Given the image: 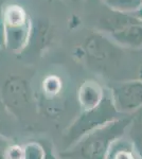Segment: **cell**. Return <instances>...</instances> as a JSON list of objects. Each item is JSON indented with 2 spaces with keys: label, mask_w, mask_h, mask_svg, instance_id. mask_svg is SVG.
Instances as JSON below:
<instances>
[{
  "label": "cell",
  "mask_w": 142,
  "mask_h": 159,
  "mask_svg": "<svg viewBox=\"0 0 142 159\" xmlns=\"http://www.w3.org/2000/svg\"><path fill=\"white\" fill-rule=\"evenodd\" d=\"M105 159H140L135 148L124 135L110 144Z\"/></svg>",
  "instance_id": "obj_9"
},
{
  "label": "cell",
  "mask_w": 142,
  "mask_h": 159,
  "mask_svg": "<svg viewBox=\"0 0 142 159\" xmlns=\"http://www.w3.org/2000/svg\"><path fill=\"white\" fill-rule=\"evenodd\" d=\"M46 155V143L32 141L22 147V159H44Z\"/></svg>",
  "instance_id": "obj_12"
},
{
  "label": "cell",
  "mask_w": 142,
  "mask_h": 159,
  "mask_svg": "<svg viewBox=\"0 0 142 159\" xmlns=\"http://www.w3.org/2000/svg\"><path fill=\"white\" fill-rule=\"evenodd\" d=\"M131 14H133L135 17H137L139 20H141V21H142V3L139 6V7L136 10V11L131 12Z\"/></svg>",
  "instance_id": "obj_15"
},
{
  "label": "cell",
  "mask_w": 142,
  "mask_h": 159,
  "mask_svg": "<svg viewBox=\"0 0 142 159\" xmlns=\"http://www.w3.org/2000/svg\"><path fill=\"white\" fill-rule=\"evenodd\" d=\"M138 79L142 81V63H141V65L139 66V69H138Z\"/></svg>",
  "instance_id": "obj_16"
},
{
  "label": "cell",
  "mask_w": 142,
  "mask_h": 159,
  "mask_svg": "<svg viewBox=\"0 0 142 159\" xmlns=\"http://www.w3.org/2000/svg\"><path fill=\"white\" fill-rule=\"evenodd\" d=\"M2 105L12 117L28 120L33 109V99L29 82L20 75H11L1 87Z\"/></svg>",
  "instance_id": "obj_5"
},
{
  "label": "cell",
  "mask_w": 142,
  "mask_h": 159,
  "mask_svg": "<svg viewBox=\"0 0 142 159\" xmlns=\"http://www.w3.org/2000/svg\"><path fill=\"white\" fill-rule=\"evenodd\" d=\"M70 1H81V0H70Z\"/></svg>",
  "instance_id": "obj_17"
},
{
  "label": "cell",
  "mask_w": 142,
  "mask_h": 159,
  "mask_svg": "<svg viewBox=\"0 0 142 159\" xmlns=\"http://www.w3.org/2000/svg\"><path fill=\"white\" fill-rule=\"evenodd\" d=\"M123 116L118 114L113 106L108 88L107 96L99 106L89 110H81L76 119L66 129L63 136L65 150L73 147L85 135Z\"/></svg>",
  "instance_id": "obj_4"
},
{
  "label": "cell",
  "mask_w": 142,
  "mask_h": 159,
  "mask_svg": "<svg viewBox=\"0 0 142 159\" xmlns=\"http://www.w3.org/2000/svg\"><path fill=\"white\" fill-rule=\"evenodd\" d=\"M125 136L135 148L139 158L142 159V112L141 110L134 115L131 124L126 129Z\"/></svg>",
  "instance_id": "obj_10"
},
{
  "label": "cell",
  "mask_w": 142,
  "mask_h": 159,
  "mask_svg": "<svg viewBox=\"0 0 142 159\" xmlns=\"http://www.w3.org/2000/svg\"><path fill=\"white\" fill-rule=\"evenodd\" d=\"M3 40L12 51L20 52L29 42L30 20L20 7L11 6L6 10L1 19Z\"/></svg>",
  "instance_id": "obj_6"
},
{
  "label": "cell",
  "mask_w": 142,
  "mask_h": 159,
  "mask_svg": "<svg viewBox=\"0 0 142 159\" xmlns=\"http://www.w3.org/2000/svg\"><path fill=\"white\" fill-rule=\"evenodd\" d=\"M104 6L109 10L123 13L136 11L142 3V0H102Z\"/></svg>",
  "instance_id": "obj_11"
},
{
  "label": "cell",
  "mask_w": 142,
  "mask_h": 159,
  "mask_svg": "<svg viewBox=\"0 0 142 159\" xmlns=\"http://www.w3.org/2000/svg\"><path fill=\"white\" fill-rule=\"evenodd\" d=\"M80 51L89 68L107 75L113 72L123 60V48L99 31L85 38Z\"/></svg>",
  "instance_id": "obj_3"
},
{
  "label": "cell",
  "mask_w": 142,
  "mask_h": 159,
  "mask_svg": "<svg viewBox=\"0 0 142 159\" xmlns=\"http://www.w3.org/2000/svg\"><path fill=\"white\" fill-rule=\"evenodd\" d=\"M44 159H58L57 156L52 151V147L49 143H46V155Z\"/></svg>",
  "instance_id": "obj_14"
},
{
  "label": "cell",
  "mask_w": 142,
  "mask_h": 159,
  "mask_svg": "<svg viewBox=\"0 0 142 159\" xmlns=\"http://www.w3.org/2000/svg\"><path fill=\"white\" fill-rule=\"evenodd\" d=\"M108 93V88L94 80H87L77 89V102L81 110L95 108Z\"/></svg>",
  "instance_id": "obj_8"
},
{
  "label": "cell",
  "mask_w": 142,
  "mask_h": 159,
  "mask_svg": "<svg viewBox=\"0 0 142 159\" xmlns=\"http://www.w3.org/2000/svg\"><path fill=\"white\" fill-rule=\"evenodd\" d=\"M98 31L123 49L142 50V21L131 13L107 9L98 21Z\"/></svg>",
  "instance_id": "obj_2"
},
{
  "label": "cell",
  "mask_w": 142,
  "mask_h": 159,
  "mask_svg": "<svg viewBox=\"0 0 142 159\" xmlns=\"http://www.w3.org/2000/svg\"><path fill=\"white\" fill-rule=\"evenodd\" d=\"M110 98L118 114L131 116L142 110V81L128 80L109 88Z\"/></svg>",
  "instance_id": "obj_7"
},
{
  "label": "cell",
  "mask_w": 142,
  "mask_h": 159,
  "mask_svg": "<svg viewBox=\"0 0 142 159\" xmlns=\"http://www.w3.org/2000/svg\"><path fill=\"white\" fill-rule=\"evenodd\" d=\"M133 117L134 115L123 116L92 130L61 156L65 159H105L110 144L125 135Z\"/></svg>",
  "instance_id": "obj_1"
},
{
  "label": "cell",
  "mask_w": 142,
  "mask_h": 159,
  "mask_svg": "<svg viewBox=\"0 0 142 159\" xmlns=\"http://www.w3.org/2000/svg\"><path fill=\"white\" fill-rule=\"evenodd\" d=\"M62 90V82L57 76H48L44 81V92L48 98L57 96Z\"/></svg>",
  "instance_id": "obj_13"
}]
</instances>
